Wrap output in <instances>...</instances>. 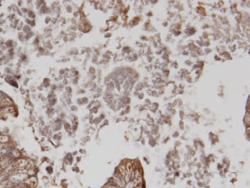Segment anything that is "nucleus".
<instances>
[{
	"instance_id": "obj_1",
	"label": "nucleus",
	"mask_w": 250,
	"mask_h": 188,
	"mask_svg": "<svg viewBox=\"0 0 250 188\" xmlns=\"http://www.w3.org/2000/svg\"><path fill=\"white\" fill-rule=\"evenodd\" d=\"M118 172L121 174V176L123 177H125V172H126V166L124 165H121L119 167H118Z\"/></svg>"
},
{
	"instance_id": "obj_2",
	"label": "nucleus",
	"mask_w": 250,
	"mask_h": 188,
	"mask_svg": "<svg viewBox=\"0 0 250 188\" xmlns=\"http://www.w3.org/2000/svg\"><path fill=\"white\" fill-rule=\"evenodd\" d=\"M108 188H121V187H118V186H116V185H110V186H108Z\"/></svg>"
},
{
	"instance_id": "obj_3",
	"label": "nucleus",
	"mask_w": 250,
	"mask_h": 188,
	"mask_svg": "<svg viewBox=\"0 0 250 188\" xmlns=\"http://www.w3.org/2000/svg\"><path fill=\"white\" fill-rule=\"evenodd\" d=\"M134 188H140V187H139V186H137V187H134Z\"/></svg>"
}]
</instances>
